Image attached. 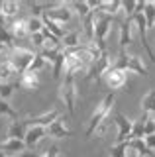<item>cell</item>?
Listing matches in <instances>:
<instances>
[{"mask_svg":"<svg viewBox=\"0 0 155 157\" xmlns=\"http://www.w3.org/2000/svg\"><path fill=\"white\" fill-rule=\"evenodd\" d=\"M43 137H47V130H45V128L30 126L26 130V136H24V145H26V149H33Z\"/></svg>","mask_w":155,"mask_h":157,"instance_id":"7c38bea8","label":"cell"},{"mask_svg":"<svg viewBox=\"0 0 155 157\" xmlns=\"http://www.w3.org/2000/svg\"><path fill=\"white\" fill-rule=\"evenodd\" d=\"M102 78L106 81V85L110 86V90H118V88H122L128 82V73L118 69V67H110Z\"/></svg>","mask_w":155,"mask_h":157,"instance_id":"ba28073f","label":"cell"},{"mask_svg":"<svg viewBox=\"0 0 155 157\" xmlns=\"http://www.w3.org/2000/svg\"><path fill=\"white\" fill-rule=\"evenodd\" d=\"M153 122H155V116H153Z\"/></svg>","mask_w":155,"mask_h":157,"instance_id":"f1b7e54d","label":"cell"},{"mask_svg":"<svg viewBox=\"0 0 155 157\" xmlns=\"http://www.w3.org/2000/svg\"><path fill=\"white\" fill-rule=\"evenodd\" d=\"M130 149L135 151L138 155H147V157H153V151L145 145L143 140H130Z\"/></svg>","mask_w":155,"mask_h":157,"instance_id":"ac0fdd59","label":"cell"},{"mask_svg":"<svg viewBox=\"0 0 155 157\" xmlns=\"http://www.w3.org/2000/svg\"><path fill=\"white\" fill-rule=\"evenodd\" d=\"M112 67H118V69H122L126 73L132 71V73L147 77V69H145L143 61L138 55H130V53H126V51H120V55L116 57V61H112Z\"/></svg>","mask_w":155,"mask_h":157,"instance_id":"277c9868","label":"cell"},{"mask_svg":"<svg viewBox=\"0 0 155 157\" xmlns=\"http://www.w3.org/2000/svg\"><path fill=\"white\" fill-rule=\"evenodd\" d=\"M142 108H143V114H147L151 118L155 116V88H151V90L142 98Z\"/></svg>","mask_w":155,"mask_h":157,"instance_id":"e0dca14e","label":"cell"},{"mask_svg":"<svg viewBox=\"0 0 155 157\" xmlns=\"http://www.w3.org/2000/svg\"><path fill=\"white\" fill-rule=\"evenodd\" d=\"M63 114H61V110L59 108H51V110H47V112H43V114H36V116H30L26 120V124H30V126H40V128H49L55 120H59Z\"/></svg>","mask_w":155,"mask_h":157,"instance_id":"52a82bcc","label":"cell"},{"mask_svg":"<svg viewBox=\"0 0 155 157\" xmlns=\"http://www.w3.org/2000/svg\"><path fill=\"white\" fill-rule=\"evenodd\" d=\"M112 67V59H110V53L108 49L106 51L100 53V57L96 59V61L93 63V65L89 67V71H86V81L90 82H96V86L102 82V77L106 75V71Z\"/></svg>","mask_w":155,"mask_h":157,"instance_id":"5b68a950","label":"cell"},{"mask_svg":"<svg viewBox=\"0 0 155 157\" xmlns=\"http://www.w3.org/2000/svg\"><path fill=\"white\" fill-rule=\"evenodd\" d=\"M143 141H145V145H147L151 151L155 149V134H151V136H145V137H143Z\"/></svg>","mask_w":155,"mask_h":157,"instance_id":"484cf974","label":"cell"},{"mask_svg":"<svg viewBox=\"0 0 155 157\" xmlns=\"http://www.w3.org/2000/svg\"><path fill=\"white\" fill-rule=\"evenodd\" d=\"M14 92V85H0V100H8Z\"/></svg>","mask_w":155,"mask_h":157,"instance_id":"cb8c5ba5","label":"cell"},{"mask_svg":"<svg viewBox=\"0 0 155 157\" xmlns=\"http://www.w3.org/2000/svg\"><path fill=\"white\" fill-rule=\"evenodd\" d=\"M142 14H143V18H145L147 28H153L155 26V2H145Z\"/></svg>","mask_w":155,"mask_h":157,"instance_id":"d6986e66","label":"cell"},{"mask_svg":"<svg viewBox=\"0 0 155 157\" xmlns=\"http://www.w3.org/2000/svg\"><path fill=\"white\" fill-rule=\"evenodd\" d=\"M45 130H47V136L53 137V140H65V137H71V136H73V132L65 126V120H63V116L59 118V120L53 122L49 128H45Z\"/></svg>","mask_w":155,"mask_h":157,"instance_id":"4fadbf2b","label":"cell"},{"mask_svg":"<svg viewBox=\"0 0 155 157\" xmlns=\"http://www.w3.org/2000/svg\"><path fill=\"white\" fill-rule=\"evenodd\" d=\"M120 24V47H122V51H126V47H130L134 43V37H132V18H124V16H118L116 18Z\"/></svg>","mask_w":155,"mask_h":157,"instance_id":"8fae6325","label":"cell"},{"mask_svg":"<svg viewBox=\"0 0 155 157\" xmlns=\"http://www.w3.org/2000/svg\"><path fill=\"white\" fill-rule=\"evenodd\" d=\"M114 122L118 126V144H122L126 140H132V132H134V122L128 120L122 112L114 114Z\"/></svg>","mask_w":155,"mask_h":157,"instance_id":"30bf717a","label":"cell"},{"mask_svg":"<svg viewBox=\"0 0 155 157\" xmlns=\"http://www.w3.org/2000/svg\"><path fill=\"white\" fill-rule=\"evenodd\" d=\"M2 114L10 116V118H14V120L18 118V112L14 110L10 104H8V100H0V116H2Z\"/></svg>","mask_w":155,"mask_h":157,"instance_id":"603a6c76","label":"cell"},{"mask_svg":"<svg viewBox=\"0 0 155 157\" xmlns=\"http://www.w3.org/2000/svg\"><path fill=\"white\" fill-rule=\"evenodd\" d=\"M130 151V140L122 141V144H116L110 147V157H126Z\"/></svg>","mask_w":155,"mask_h":157,"instance_id":"ffe728a7","label":"cell"},{"mask_svg":"<svg viewBox=\"0 0 155 157\" xmlns=\"http://www.w3.org/2000/svg\"><path fill=\"white\" fill-rule=\"evenodd\" d=\"M59 98L61 102L65 104V108L69 110L71 116H75V108H77V85H75V75H71V73H65L63 75V82L59 86Z\"/></svg>","mask_w":155,"mask_h":157,"instance_id":"3957f363","label":"cell"},{"mask_svg":"<svg viewBox=\"0 0 155 157\" xmlns=\"http://www.w3.org/2000/svg\"><path fill=\"white\" fill-rule=\"evenodd\" d=\"M36 157H43V155H36Z\"/></svg>","mask_w":155,"mask_h":157,"instance_id":"83f0119b","label":"cell"},{"mask_svg":"<svg viewBox=\"0 0 155 157\" xmlns=\"http://www.w3.org/2000/svg\"><path fill=\"white\" fill-rule=\"evenodd\" d=\"M33 55H36V51H33L32 47L14 43V45L10 47V59H8V63H10L12 69L18 73V77H20V75H24V73L30 69L32 61H33Z\"/></svg>","mask_w":155,"mask_h":157,"instance_id":"7a4b0ae2","label":"cell"},{"mask_svg":"<svg viewBox=\"0 0 155 157\" xmlns=\"http://www.w3.org/2000/svg\"><path fill=\"white\" fill-rule=\"evenodd\" d=\"M26 122H18L14 120L10 126H8V137L10 140H22L24 141V136H26Z\"/></svg>","mask_w":155,"mask_h":157,"instance_id":"9a60e30c","label":"cell"},{"mask_svg":"<svg viewBox=\"0 0 155 157\" xmlns=\"http://www.w3.org/2000/svg\"><path fill=\"white\" fill-rule=\"evenodd\" d=\"M26 149V145H24V141L22 140H10V137H6V140L0 144V151H4V153H8V155H12V153H18V151H22ZM30 151V149H28Z\"/></svg>","mask_w":155,"mask_h":157,"instance_id":"5bb4252c","label":"cell"},{"mask_svg":"<svg viewBox=\"0 0 155 157\" xmlns=\"http://www.w3.org/2000/svg\"><path fill=\"white\" fill-rule=\"evenodd\" d=\"M94 4L96 2H86V0H81V2H71V10H73V14H77V16L81 18V22H83V18L94 8Z\"/></svg>","mask_w":155,"mask_h":157,"instance_id":"2e32d148","label":"cell"},{"mask_svg":"<svg viewBox=\"0 0 155 157\" xmlns=\"http://www.w3.org/2000/svg\"><path fill=\"white\" fill-rule=\"evenodd\" d=\"M41 29H43V22L40 16H28V32H30V36L32 33H40Z\"/></svg>","mask_w":155,"mask_h":157,"instance_id":"44dd1931","label":"cell"},{"mask_svg":"<svg viewBox=\"0 0 155 157\" xmlns=\"http://www.w3.org/2000/svg\"><path fill=\"white\" fill-rule=\"evenodd\" d=\"M41 155L43 157H59L61 151H59V147H57V145H51V147H47L45 153H41Z\"/></svg>","mask_w":155,"mask_h":157,"instance_id":"d4e9b609","label":"cell"},{"mask_svg":"<svg viewBox=\"0 0 155 157\" xmlns=\"http://www.w3.org/2000/svg\"><path fill=\"white\" fill-rule=\"evenodd\" d=\"M47 67V63H45V59H43L40 53H36L33 55V61H32V65H30V69L28 71H33V73H41L43 69Z\"/></svg>","mask_w":155,"mask_h":157,"instance_id":"7402d4cb","label":"cell"},{"mask_svg":"<svg viewBox=\"0 0 155 157\" xmlns=\"http://www.w3.org/2000/svg\"><path fill=\"white\" fill-rule=\"evenodd\" d=\"M126 157H139V155L135 153V151H132V149H130V151H128V155H126Z\"/></svg>","mask_w":155,"mask_h":157,"instance_id":"4316f807","label":"cell"},{"mask_svg":"<svg viewBox=\"0 0 155 157\" xmlns=\"http://www.w3.org/2000/svg\"><path fill=\"white\" fill-rule=\"evenodd\" d=\"M40 86H41V77L40 73H33V71H26L14 82V88H24V90H30V92L37 90Z\"/></svg>","mask_w":155,"mask_h":157,"instance_id":"9c48e42d","label":"cell"},{"mask_svg":"<svg viewBox=\"0 0 155 157\" xmlns=\"http://www.w3.org/2000/svg\"><path fill=\"white\" fill-rule=\"evenodd\" d=\"M114 102H116V92H108V94L100 100V104L94 108L93 118H90V122H89V128H86V132H85L86 137L94 136L96 128L102 124L106 118H110V112H112V108H114Z\"/></svg>","mask_w":155,"mask_h":157,"instance_id":"6da1fadb","label":"cell"},{"mask_svg":"<svg viewBox=\"0 0 155 157\" xmlns=\"http://www.w3.org/2000/svg\"><path fill=\"white\" fill-rule=\"evenodd\" d=\"M41 16L49 18L51 22L59 24V26H63V24H69L71 18H73V10H71V2H59L55 8L47 10V12H43Z\"/></svg>","mask_w":155,"mask_h":157,"instance_id":"8992f818","label":"cell"}]
</instances>
